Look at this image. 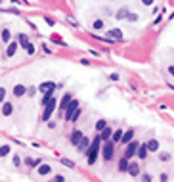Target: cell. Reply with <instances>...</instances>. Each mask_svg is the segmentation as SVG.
<instances>
[{
	"mask_svg": "<svg viewBox=\"0 0 174 182\" xmlns=\"http://www.w3.org/2000/svg\"><path fill=\"white\" fill-rule=\"evenodd\" d=\"M100 142H103V140H101V136H96V138H94V142L90 144V150H88V163L90 165L96 163V157L100 154Z\"/></svg>",
	"mask_w": 174,
	"mask_h": 182,
	"instance_id": "1",
	"label": "cell"
},
{
	"mask_svg": "<svg viewBox=\"0 0 174 182\" xmlns=\"http://www.w3.org/2000/svg\"><path fill=\"white\" fill-rule=\"evenodd\" d=\"M113 151H115V142L113 140L103 142V146H101V155H103L105 161H111L113 159Z\"/></svg>",
	"mask_w": 174,
	"mask_h": 182,
	"instance_id": "2",
	"label": "cell"
},
{
	"mask_svg": "<svg viewBox=\"0 0 174 182\" xmlns=\"http://www.w3.org/2000/svg\"><path fill=\"white\" fill-rule=\"evenodd\" d=\"M78 109H81V107H78V102H77V100H73V102L69 104V107L65 109V121H73L75 113L78 111Z\"/></svg>",
	"mask_w": 174,
	"mask_h": 182,
	"instance_id": "3",
	"label": "cell"
},
{
	"mask_svg": "<svg viewBox=\"0 0 174 182\" xmlns=\"http://www.w3.org/2000/svg\"><path fill=\"white\" fill-rule=\"evenodd\" d=\"M56 106H57V102H56V98L54 100H50L48 104L44 106V113H42V121H48L50 119V115L54 113V109H56Z\"/></svg>",
	"mask_w": 174,
	"mask_h": 182,
	"instance_id": "4",
	"label": "cell"
},
{
	"mask_svg": "<svg viewBox=\"0 0 174 182\" xmlns=\"http://www.w3.org/2000/svg\"><path fill=\"white\" fill-rule=\"evenodd\" d=\"M138 148H140V144H138L136 140H134V142H130V144L126 146V150H125V157H126V159H130L132 155H138Z\"/></svg>",
	"mask_w": 174,
	"mask_h": 182,
	"instance_id": "5",
	"label": "cell"
},
{
	"mask_svg": "<svg viewBox=\"0 0 174 182\" xmlns=\"http://www.w3.org/2000/svg\"><path fill=\"white\" fill-rule=\"evenodd\" d=\"M82 138H84V134L81 132V130H73V132H71V136H69V142L75 144V146H78V144L82 142Z\"/></svg>",
	"mask_w": 174,
	"mask_h": 182,
	"instance_id": "6",
	"label": "cell"
},
{
	"mask_svg": "<svg viewBox=\"0 0 174 182\" xmlns=\"http://www.w3.org/2000/svg\"><path fill=\"white\" fill-rule=\"evenodd\" d=\"M38 90H40V92H44V94H48V92H54V90H56V83H52V81H46V83H42V84L38 86Z\"/></svg>",
	"mask_w": 174,
	"mask_h": 182,
	"instance_id": "7",
	"label": "cell"
},
{
	"mask_svg": "<svg viewBox=\"0 0 174 182\" xmlns=\"http://www.w3.org/2000/svg\"><path fill=\"white\" fill-rule=\"evenodd\" d=\"M149 154V150H147V144H140V148H138V157L140 159H146Z\"/></svg>",
	"mask_w": 174,
	"mask_h": 182,
	"instance_id": "8",
	"label": "cell"
},
{
	"mask_svg": "<svg viewBox=\"0 0 174 182\" xmlns=\"http://www.w3.org/2000/svg\"><path fill=\"white\" fill-rule=\"evenodd\" d=\"M132 138H134V130L130 128V130H126V132H125V136H122V144H130V142H134Z\"/></svg>",
	"mask_w": 174,
	"mask_h": 182,
	"instance_id": "9",
	"label": "cell"
},
{
	"mask_svg": "<svg viewBox=\"0 0 174 182\" xmlns=\"http://www.w3.org/2000/svg\"><path fill=\"white\" fill-rule=\"evenodd\" d=\"M128 173H130V176H138V173H140V165H138V163H130Z\"/></svg>",
	"mask_w": 174,
	"mask_h": 182,
	"instance_id": "10",
	"label": "cell"
},
{
	"mask_svg": "<svg viewBox=\"0 0 174 182\" xmlns=\"http://www.w3.org/2000/svg\"><path fill=\"white\" fill-rule=\"evenodd\" d=\"M12 111H13L12 104H10V102H4V104H2V115H12Z\"/></svg>",
	"mask_w": 174,
	"mask_h": 182,
	"instance_id": "11",
	"label": "cell"
},
{
	"mask_svg": "<svg viewBox=\"0 0 174 182\" xmlns=\"http://www.w3.org/2000/svg\"><path fill=\"white\" fill-rule=\"evenodd\" d=\"M88 144H90V142H88V138H86V136H84V138H82V142H81V144H78V146H77V148H78V150H81V151H86V154H88V150H90V148H88Z\"/></svg>",
	"mask_w": 174,
	"mask_h": 182,
	"instance_id": "12",
	"label": "cell"
},
{
	"mask_svg": "<svg viewBox=\"0 0 174 182\" xmlns=\"http://www.w3.org/2000/svg\"><path fill=\"white\" fill-rule=\"evenodd\" d=\"M111 134H113V132H111V128H105L103 132H100V136H101V140H103V142H109L111 138H113Z\"/></svg>",
	"mask_w": 174,
	"mask_h": 182,
	"instance_id": "13",
	"label": "cell"
},
{
	"mask_svg": "<svg viewBox=\"0 0 174 182\" xmlns=\"http://www.w3.org/2000/svg\"><path fill=\"white\" fill-rule=\"evenodd\" d=\"M25 86L23 84H16V86H13V94H16V96H23V94H25Z\"/></svg>",
	"mask_w": 174,
	"mask_h": 182,
	"instance_id": "14",
	"label": "cell"
},
{
	"mask_svg": "<svg viewBox=\"0 0 174 182\" xmlns=\"http://www.w3.org/2000/svg\"><path fill=\"white\" fill-rule=\"evenodd\" d=\"M16 50H17V44H16V42H12V44H10L8 48H6V56L12 58L13 54H16Z\"/></svg>",
	"mask_w": 174,
	"mask_h": 182,
	"instance_id": "15",
	"label": "cell"
},
{
	"mask_svg": "<svg viewBox=\"0 0 174 182\" xmlns=\"http://www.w3.org/2000/svg\"><path fill=\"white\" fill-rule=\"evenodd\" d=\"M128 167H130V165H128V159H126V157H122L121 161H119V171L125 173V171H128Z\"/></svg>",
	"mask_w": 174,
	"mask_h": 182,
	"instance_id": "16",
	"label": "cell"
},
{
	"mask_svg": "<svg viewBox=\"0 0 174 182\" xmlns=\"http://www.w3.org/2000/svg\"><path fill=\"white\" fill-rule=\"evenodd\" d=\"M71 102H73V100H71V96H69V94H65L63 100H61V106H60V107H61V109H67Z\"/></svg>",
	"mask_w": 174,
	"mask_h": 182,
	"instance_id": "17",
	"label": "cell"
},
{
	"mask_svg": "<svg viewBox=\"0 0 174 182\" xmlns=\"http://www.w3.org/2000/svg\"><path fill=\"white\" fill-rule=\"evenodd\" d=\"M122 136H125V132H122V130H115V134H113V138L111 140L117 144V142H122Z\"/></svg>",
	"mask_w": 174,
	"mask_h": 182,
	"instance_id": "18",
	"label": "cell"
},
{
	"mask_svg": "<svg viewBox=\"0 0 174 182\" xmlns=\"http://www.w3.org/2000/svg\"><path fill=\"white\" fill-rule=\"evenodd\" d=\"M52 173V167L50 165H40L38 167V174H50Z\"/></svg>",
	"mask_w": 174,
	"mask_h": 182,
	"instance_id": "19",
	"label": "cell"
},
{
	"mask_svg": "<svg viewBox=\"0 0 174 182\" xmlns=\"http://www.w3.org/2000/svg\"><path fill=\"white\" fill-rule=\"evenodd\" d=\"M147 150H149V151H157V150H159V142H157V140H149V142H147Z\"/></svg>",
	"mask_w": 174,
	"mask_h": 182,
	"instance_id": "20",
	"label": "cell"
},
{
	"mask_svg": "<svg viewBox=\"0 0 174 182\" xmlns=\"http://www.w3.org/2000/svg\"><path fill=\"white\" fill-rule=\"evenodd\" d=\"M107 36H109V39H122V35H121L119 29H113V31H109V33H107Z\"/></svg>",
	"mask_w": 174,
	"mask_h": 182,
	"instance_id": "21",
	"label": "cell"
},
{
	"mask_svg": "<svg viewBox=\"0 0 174 182\" xmlns=\"http://www.w3.org/2000/svg\"><path fill=\"white\" fill-rule=\"evenodd\" d=\"M107 128V125H105V121L103 119H100L98 123H96V130H98V132H103V130Z\"/></svg>",
	"mask_w": 174,
	"mask_h": 182,
	"instance_id": "22",
	"label": "cell"
},
{
	"mask_svg": "<svg viewBox=\"0 0 174 182\" xmlns=\"http://www.w3.org/2000/svg\"><path fill=\"white\" fill-rule=\"evenodd\" d=\"M8 40H10V31H8V29H2V42L8 44Z\"/></svg>",
	"mask_w": 174,
	"mask_h": 182,
	"instance_id": "23",
	"label": "cell"
},
{
	"mask_svg": "<svg viewBox=\"0 0 174 182\" xmlns=\"http://www.w3.org/2000/svg\"><path fill=\"white\" fill-rule=\"evenodd\" d=\"M94 29H96V31H100V29H103V21H101V19H96V21H94V25H92Z\"/></svg>",
	"mask_w": 174,
	"mask_h": 182,
	"instance_id": "24",
	"label": "cell"
},
{
	"mask_svg": "<svg viewBox=\"0 0 174 182\" xmlns=\"http://www.w3.org/2000/svg\"><path fill=\"white\" fill-rule=\"evenodd\" d=\"M8 154H10V146H2V150H0V155L6 157Z\"/></svg>",
	"mask_w": 174,
	"mask_h": 182,
	"instance_id": "25",
	"label": "cell"
},
{
	"mask_svg": "<svg viewBox=\"0 0 174 182\" xmlns=\"http://www.w3.org/2000/svg\"><path fill=\"white\" fill-rule=\"evenodd\" d=\"M19 44H23V46H27V44H29V40H27V36H25V35H19Z\"/></svg>",
	"mask_w": 174,
	"mask_h": 182,
	"instance_id": "26",
	"label": "cell"
},
{
	"mask_svg": "<svg viewBox=\"0 0 174 182\" xmlns=\"http://www.w3.org/2000/svg\"><path fill=\"white\" fill-rule=\"evenodd\" d=\"M25 163H27V165H31V167H38V163H40V161H34V159H25Z\"/></svg>",
	"mask_w": 174,
	"mask_h": 182,
	"instance_id": "27",
	"label": "cell"
},
{
	"mask_svg": "<svg viewBox=\"0 0 174 182\" xmlns=\"http://www.w3.org/2000/svg\"><path fill=\"white\" fill-rule=\"evenodd\" d=\"M25 50H27V52H29V54H33V52H34V46L31 44V42H29V44L25 46Z\"/></svg>",
	"mask_w": 174,
	"mask_h": 182,
	"instance_id": "28",
	"label": "cell"
},
{
	"mask_svg": "<svg viewBox=\"0 0 174 182\" xmlns=\"http://www.w3.org/2000/svg\"><path fill=\"white\" fill-rule=\"evenodd\" d=\"M142 182H151V174H143V176H142Z\"/></svg>",
	"mask_w": 174,
	"mask_h": 182,
	"instance_id": "29",
	"label": "cell"
},
{
	"mask_svg": "<svg viewBox=\"0 0 174 182\" xmlns=\"http://www.w3.org/2000/svg\"><path fill=\"white\" fill-rule=\"evenodd\" d=\"M63 180H65V178L61 176V174H56V176H54V180H52V182H63Z\"/></svg>",
	"mask_w": 174,
	"mask_h": 182,
	"instance_id": "30",
	"label": "cell"
},
{
	"mask_svg": "<svg viewBox=\"0 0 174 182\" xmlns=\"http://www.w3.org/2000/svg\"><path fill=\"white\" fill-rule=\"evenodd\" d=\"M159 180H161V182H166V180H169V174H166V173H163L161 176H159Z\"/></svg>",
	"mask_w": 174,
	"mask_h": 182,
	"instance_id": "31",
	"label": "cell"
},
{
	"mask_svg": "<svg viewBox=\"0 0 174 182\" xmlns=\"http://www.w3.org/2000/svg\"><path fill=\"white\" fill-rule=\"evenodd\" d=\"M61 163L67 165V167H73V161H69V159H61Z\"/></svg>",
	"mask_w": 174,
	"mask_h": 182,
	"instance_id": "32",
	"label": "cell"
},
{
	"mask_svg": "<svg viewBox=\"0 0 174 182\" xmlns=\"http://www.w3.org/2000/svg\"><path fill=\"white\" fill-rule=\"evenodd\" d=\"M161 159H163V161H169L170 155H169V154H161Z\"/></svg>",
	"mask_w": 174,
	"mask_h": 182,
	"instance_id": "33",
	"label": "cell"
},
{
	"mask_svg": "<svg viewBox=\"0 0 174 182\" xmlns=\"http://www.w3.org/2000/svg\"><path fill=\"white\" fill-rule=\"evenodd\" d=\"M78 117H81V109H78V111H77V113H75V117H73V123H75V121H77V119H78Z\"/></svg>",
	"mask_w": 174,
	"mask_h": 182,
	"instance_id": "34",
	"label": "cell"
},
{
	"mask_svg": "<svg viewBox=\"0 0 174 182\" xmlns=\"http://www.w3.org/2000/svg\"><path fill=\"white\" fill-rule=\"evenodd\" d=\"M13 163H16V167H19V165H21V161H19V157H13Z\"/></svg>",
	"mask_w": 174,
	"mask_h": 182,
	"instance_id": "35",
	"label": "cell"
},
{
	"mask_svg": "<svg viewBox=\"0 0 174 182\" xmlns=\"http://www.w3.org/2000/svg\"><path fill=\"white\" fill-rule=\"evenodd\" d=\"M169 73H170V75L174 77V65H170V67H169Z\"/></svg>",
	"mask_w": 174,
	"mask_h": 182,
	"instance_id": "36",
	"label": "cell"
}]
</instances>
